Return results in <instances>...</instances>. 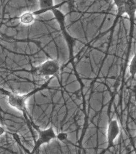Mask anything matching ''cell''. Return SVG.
I'll return each instance as SVG.
<instances>
[{"instance_id":"cell-4","label":"cell","mask_w":136,"mask_h":154,"mask_svg":"<svg viewBox=\"0 0 136 154\" xmlns=\"http://www.w3.org/2000/svg\"><path fill=\"white\" fill-rule=\"evenodd\" d=\"M36 130L38 134V138L35 142L32 153L37 152L42 145L50 143L53 140L57 138V135L52 126L45 130L36 128Z\"/></svg>"},{"instance_id":"cell-2","label":"cell","mask_w":136,"mask_h":154,"mask_svg":"<svg viewBox=\"0 0 136 154\" xmlns=\"http://www.w3.org/2000/svg\"><path fill=\"white\" fill-rule=\"evenodd\" d=\"M49 82L46 83L42 87L36 88L34 91H31L27 94H21L16 93H7V103L8 105L12 108L22 112L26 117L27 114L26 111V101L28 99L34 95L37 91L44 89L47 86Z\"/></svg>"},{"instance_id":"cell-3","label":"cell","mask_w":136,"mask_h":154,"mask_svg":"<svg viewBox=\"0 0 136 154\" xmlns=\"http://www.w3.org/2000/svg\"><path fill=\"white\" fill-rule=\"evenodd\" d=\"M119 16L126 14L130 19H133L136 10V0H112Z\"/></svg>"},{"instance_id":"cell-1","label":"cell","mask_w":136,"mask_h":154,"mask_svg":"<svg viewBox=\"0 0 136 154\" xmlns=\"http://www.w3.org/2000/svg\"><path fill=\"white\" fill-rule=\"evenodd\" d=\"M60 63L57 59H47L33 70L34 77L39 79L50 80V78L56 76L60 71Z\"/></svg>"},{"instance_id":"cell-6","label":"cell","mask_w":136,"mask_h":154,"mask_svg":"<svg viewBox=\"0 0 136 154\" xmlns=\"http://www.w3.org/2000/svg\"><path fill=\"white\" fill-rule=\"evenodd\" d=\"M35 16L34 14L31 12H25L19 17L20 22L23 25H31L34 22Z\"/></svg>"},{"instance_id":"cell-8","label":"cell","mask_w":136,"mask_h":154,"mask_svg":"<svg viewBox=\"0 0 136 154\" xmlns=\"http://www.w3.org/2000/svg\"><path fill=\"white\" fill-rule=\"evenodd\" d=\"M136 55H134L129 65V73L132 76H135L136 75Z\"/></svg>"},{"instance_id":"cell-5","label":"cell","mask_w":136,"mask_h":154,"mask_svg":"<svg viewBox=\"0 0 136 154\" xmlns=\"http://www.w3.org/2000/svg\"><path fill=\"white\" fill-rule=\"evenodd\" d=\"M120 132V128L119 122L116 119H113L108 124L106 138L108 142V149L114 146V142L117 138Z\"/></svg>"},{"instance_id":"cell-7","label":"cell","mask_w":136,"mask_h":154,"mask_svg":"<svg viewBox=\"0 0 136 154\" xmlns=\"http://www.w3.org/2000/svg\"><path fill=\"white\" fill-rule=\"evenodd\" d=\"M40 10H51L54 7V0H38Z\"/></svg>"},{"instance_id":"cell-9","label":"cell","mask_w":136,"mask_h":154,"mask_svg":"<svg viewBox=\"0 0 136 154\" xmlns=\"http://www.w3.org/2000/svg\"><path fill=\"white\" fill-rule=\"evenodd\" d=\"M5 132H6V129L5 127L0 124V137H2V135H4Z\"/></svg>"}]
</instances>
